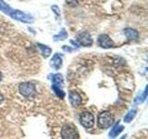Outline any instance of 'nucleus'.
Instances as JSON below:
<instances>
[{
	"instance_id": "1",
	"label": "nucleus",
	"mask_w": 148,
	"mask_h": 139,
	"mask_svg": "<svg viewBox=\"0 0 148 139\" xmlns=\"http://www.w3.org/2000/svg\"><path fill=\"white\" fill-rule=\"evenodd\" d=\"M0 10L6 15L11 17L14 20L20 21L23 23H32L34 22V17L31 14L25 13L23 11L18 10V9H13L11 7L8 5L4 0H0Z\"/></svg>"
},
{
	"instance_id": "2",
	"label": "nucleus",
	"mask_w": 148,
	"mask_h": 139,
	"mask_svg": "<svg viewBox=\"0 0 148 139\" xmlns=\"http://www.w3.org/2000/svg\"><path fill=\"white\" fill-rule=\"evenodd\" d=\"M97 123L101 129H108L114 123V117L108 111L101 112L97 119Z\"/></svg>"
},
{
	"instance_id": "3",
	"label": "nucleus",
	"mask_w": 148,
	"mask_h": 139,
	"mask_svg": "<svg viewBox=\"0 0 148 139\" xmlns=\"http://www.w3.org/2000/svg\"><path fill=\"white\" fill-rule=\"evenodd\" d=\"M18 91L25 97H32L36 94V87L32 83L25 82L22 83L18 86Z\"/></svg>"
},
{
	"instance_id": "4",
	"label": "nucleus",
	"mask_w": 148,
	"mask_h": 139,
	"mask_svg": "<svg viewBox=\"0 0 148 139\" xmlns=\"http://www.w3.org/2000/svg\"><path fill=\"white\" fill-rule=\"evenodd\" d=\"M61 137L62 139H79V133L71 125H64L61 130Z\"/></svg>"
},
{
	"instance_id": "5",
	"label": "nucleus",
	"mask_w": 148,
	"mask_h": 139,
	"mask_svg": "<svg viewBox=\"0 0 148 139\" xmlns=\"http://www.w3.org/2000/svg\"><path fill=\"white\" fill-rule=\"evenodd\" d=\"M80 122L82 125L85 128H92L95 124V117L91 112H83L80 117Z\"/></svg>"
},
{
	"instance_id": "6",
	"label": "nucleus",
	"mask_w": 148,
	"mask_h": 139,
	"mask_svg": "<svg viewBox=\"0 0 148 139\" xmlns=\"http://www.w3.org/2000/svg\"><path fill=\"white\" fill-rule=\"evenodd\" d=\"M77 41L80 45L82 46H91L92 45V38L88 32H80L77 35Z\"/></svg>"
},
{
	"instance_id": "7",
	"label": "nucleus",
	"mask_w": 148,
	"mask_h": 139,
	"mask_svg": "<svg viewBox=\"0 0 148 139\" xmlns=\"http://www.w3.org/2000/svg\"><path fill=\"white\" fill-rule=\"evenodd\" d=\"M98 44L101 47L106 49L114 46V42L111 40V38L108 34H100L98 37Z\"/></svg>"
},
{
	"instance_id": "8",
	"label": "nucleus",
	"mask_w": 148,
	"mask_h": 139,
	"mask_svg": "<svg viewBox=\"0 0 148 139\" xmlns=\"http://www.w3.org/2000/svg\"><path fill=\"white\" fill-rule=\"evenodd\" d=\"M69 99L71 104L75 106V107H79L82 104V96L78 94L77 92H71L69 94Z\"/></svg>"
},
{
	"instance_id": "9",
	"label": "nucleus",
	"mask_w": 148,
	"mask_h": 139,
	"mask_svg": "<svg viewBox=\"0 0 148 139\" xmlns=\"http://www.w3.org/2000/svg\"><path fill=\"white\" fill-rule=\"evenodd\" d=\"M50 65L51 67L54 68L55 70H58L62 66V56L60 54H55L53 58L50 60Z\"/></svg>"
},
{
	"instance_id": "10",
	"label": "nucleus",
	"mask_w": 148,
	"mask_h": 139,
	"mask_svg": "<svg viewBox=\"0 0 148 139\" xmlns=\"http://www.w3.org/2000/svg\"><path fill=\"white\" fill-rule=\"evenodd\" d=\"M124 34L128 40H137L139 37V32L136 30L132 29V28H126L124 30Z\"/></svg>"
},
{
	"instance_id": "11",
	"label": "nucleus",
	"mask_w": 148,
	"mask_h": 139,
	"mask_svg": "<svg viewBox=\"0 0 148 139\" xmlns=\"http://www.w3.org/2000/svg\"><path fill=\"white\" fill-rule=\"evenodd\" d=\"M37 46H38V48L40 49L42 55H43L45 58H48L51 55V53H52V49L48 47L47 45H45L42 44H37Z\"/></svg>"
},
{
	"instance_id": "12",
	"label": "nucleus",
	"mask_w": 148,
	"mask_h": 139,
	"mask_svg": "<svg viewBox=\"0 0 148 139\" xmlns=\"http://www.w3.org/2000/svg\"><path fill=\"white\" fill-rule=\"evenodd\" d=\"M123 129H124V127L122 126V125H120V124L118 122V123L116 124L115 126L112 128V130H111V132H110V133H109V136H110L111 138H115L119 133H121V132L123 131Z\"/></svg>"
},
{
	"instance_id": "13",
	"label": "nucleus",
	"mask_w": 148,
	"mask_h": 139,
	"mask_svg": "<svg viewBox=\"0 0 148 139\" xmlns=\"http://www.w3.org/2000/svg\"><path fill=\"white\" fill-rule=\"evenodd\" d=\"M51 80H52L53 85H57L62 86L63 85V76L60 73H55L51 76Z\"/></svg>"
},
{
	"instance_id": "14",
	"label": "nucleus",
	"mask_w": 148,
	"mask_h": 139,
	"mask_svg": "<svg viewBox=\"0 0 148 139\" xmlns=\"http://www.w3.org/2000/svg\"><path fill=\"white\" fill-rule=\"evenodd\" d=\"M68 37V32L65 31V29H61L59 32V34L54 35V40L55 41H62L65 40Z\"/></svg>"
},
{
	"instance_id": "15",
	"label": "nucleus",
	"mask_w": 148,
	"mask_h": 139,
	"mask_svg": "<svg viewBox=\"0 0 148 139\" xmlns=\"http://www.w3.org/2000/svg\"><path fill=\"white\" fill-rule=\"evenodd\" d=\"M61 87H62V86H60V85H52V89H53V91L56 93V95H57L58 96L64 97V96H65V93L62 91Z\"/></svg>"
},
{
	"instance_id": "16",
	"label": "nucleus",
	"mask_w": 148,
	"mask_h": 139,
	"mask_svg": "<svg viewBox=\"0 0 148 139\" xmlns=\"http://www.w3.org/2000/svg\"><path fill=\"white\" fill-rule=\"evenodd\" d=\"M135 114H136V109H132L126 116H125L124 122H127V123L131 122L132 120H133V118H134V116H135Z\"/></svg>"
},
{
	"instance_id": "17",
	"label": "nucleus",
	"mask_w": 148,
	"mask_h": 139,
	"mask_svg": "<svg viewBox=\"0 0 148 139\" xmlns=\"http://www.w3.org/2000/svg\"><path fill=\"white\" fill-rule=\"evenodd\" d=\"M146 94H147V87L145 88V92L143 93L142 96H137L136 98H135V103L136 104L143 103V102L145 101V99L146 98Z\"/></svg>"
},
{
	"instance_id": "18",
	"label": "nucleus",
	"mask_w": 148,
	"mask_h": 139,
	"mask_svg": "<svg viewBox=\"0 0 148 139\" xmlns=\"http://www.w3.org/2000/svg\"><path fill=\"white\" fill-rule=\"evenodd\" d=\"M66 4L71 7H76L79 4V0H66Z\"/></svg>"
},
{
	"instance_id": "19",
	"label": "nucleus",
	"mask_w": 148,
	"mask_h": 139,
	"mask_svg": "<svg viewBox=\"0 0 148 139\" xmlns=\"http://www.w3.org/2000/svg\"><path fill=\"white\" fill-rule=\"evenodd\" d=\"M52 10H54L55 13L57 14L58 16H60V11H59V9L58 8L57 6H52Z\"/></svg>"
},
{
	"instance_id": "20",
	"label": "nucleus",
	"mask_w": 148,
	"mask_h": 139,
	"mask_svg": "<svg viewBox=\"0 0 148 139\" xmlns=\"http://www.w3.org/2000/svg\"><path fill=\"white\" fill-rule=\"evenodd\" d=\"M63 50H68V51H69V52H71L72 51V48H69V46H63Z\"/></svg>"
},
{
	"instance_id": "21",
	"label": "nucleus",
	"mask_w": 148,
	"mask_h": 139,
	"mask_svg": "<svg viewBox=\"0 0 148 139\" xmlns=\"http://www.w3.org/2000/svg\"><path fill=\"white\" fill-rule=\"evenodd\" d=\"M71 43L73 44V45H75V47H79V46H80V45H78L76 42H74L73 40H71Z\"/></svg>"
},
{
	"instance_id": "22",
	"label": "nucleus",
	"mask_w": 148,
	"mask_h": 139,
	"mask_svg": "<svg viewBox=\"0 0 148 139\" xmlns=\"http://www.w3.org/2000/svg\"><path fill=\"white\" fill-rule=\"evenodd\" d=\"M2 80V73H1V72H0V81Z\"/></svg>"
},
{
	"instance_id": "23",
	"label": "nucleus",
	"mask_w": 148,
	"mask_h": 139,
	"mask_svg": "<svg viewBox=\"0 0 148 139\" xmlns=\"http://www.w3.org/2000/svg\"><path fill=\"white\" fill-rule=\"evenodd\" d=\"M125 138H126V136H123L121 138H120V139H125Z\"/></svg>"
}]
</instances>
